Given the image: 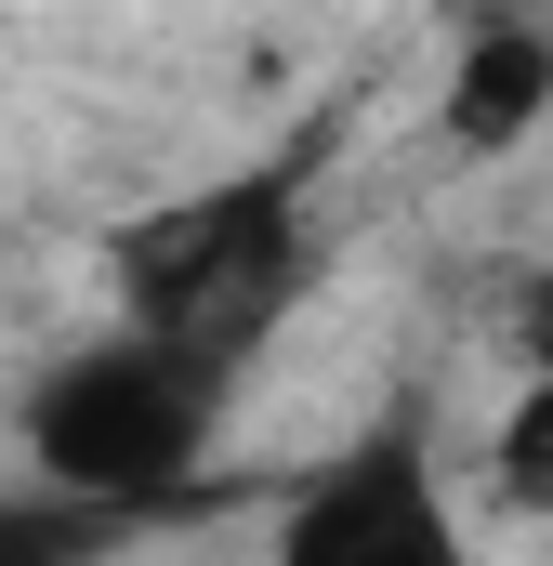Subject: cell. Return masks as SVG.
<instances>
[{
  "instance_id": "6da1fadb",
  "label": "cell",
  "mask_w": 553,
  "mask_h": 566,
  "mask_svg": "<svg viewBox=\"0 0 553 566\" xmlns=\"http://www.w3.org/2000/svg\"><path fill=\"white\" fill-rule=\"evenodd\" d=\"M225 409H238V356L158 343V329H106V343L53 356L13 396V461H27V488L80 501L93 527H145V514H171L198 488Z\"/></svg>"
},
{
  "instance_id": "7a4b0ae2",
  "label": "cell",
  "mask_w": 553,
  "mask_h": 566,
  "mask_svg": "<svg viewBox=\"0 0 553 566\" xmlns=\"http://www.w3.org/2000/svg\"><path fill=\"white\" fill-rule=\"evenodd\" d=\"M316 264V171L303 158H238L211 185H171L145 198L133 224L106 238V290H119V329L158 343H211L251 369V343L276 329V303Z\"/></svg>"
},
{
  "instance_id": "3957f363",
  "label": "cell",
  "mask_w": 553,
  "mask_h": 566,
  "mask_svg": "<svg viewBox=\"0 0 553 566\" xmlns=\"http://www.w3.org/2000/svg\"><path fill=\"white\" fill-rule=\"evenodd\" d=\"M264 566H474V514L421 422H369L276 501Z\"/></svg>"
},
{
  "instance_id": "277c9868",
  "label": "cell",
  "mask_w": 553,
  "mask_h": 566,
  "mask_svg": "<svg viewBox=\"0 0 553 566\" xmlns=\"http://www.w3.org/2000/svg\"><path fill=\"white\" fill-rule=\"evenodd\" d=\"M541 119H553V27H528V13H474L461 53H448V80H435V145H461V158H514Z\"/></svg>"
},
{
  "instance_id": "5b68a950",
  "label": "cell",
  "mask_w": 553,
  "mask_h": 566,
  "mask_svg": "<svg viewBox=\"0 0 553 566\" xmlns=\"http://www.w3.org/2000/svg\"><path fill=\"white\" fill-rule=\"evenodd\" d=\"M488 501H501V514H553V343L528 356L514 409L488 434Z\"/></svg>"
},
{
  "instance_id": "8992f818",
  "label": "cell",
  "mask_w": 553,
  "mask_h": 566,
  "mask_svg": "<svg viewBox=\"0 0 553 566\" xmlns=\"http://www.w3.org/2000/svg\"><path fill=\"white\" fill-rule=\"evenodd\" d=\"M106 541H119V527H93L80 501H53V488L0 474V566H93Z\"/></svg>"
}]
</instances>
